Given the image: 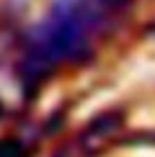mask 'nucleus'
Listing matches in <instances>:
<instances>
[{"label":"nucleus","mask_w":155,"mask_h":157,"mask_svg":"<svg viewBox=\"0 0 155 157\" xmlns=\"http://www.w3.org/2000/svg\"><path fill=\"white\" fill-rule=\"evenodd\" d=\"M124 0H56L50 16L34 32L27 74H38L61 61L79 59L110 23Z\"/></svg>","instance_id":"f257e3e1"}]
</instances>
